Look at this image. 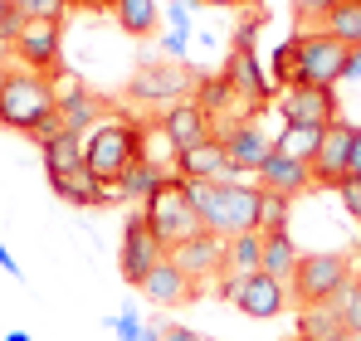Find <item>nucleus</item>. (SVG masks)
I'll return each instance as SVG.
<instances>
[{"instance_id":"f257e3e1","label":"nucleus","mask_w":361,"mask_h":341,"mask_svg":"<svg viewBox=\"0 0 361 341\" xmlns=\"http://www.w3.org/2000/svg\"><path fill=\"white\" fill-rule=\"evenodd\" d=\"M195 215L205 220V234L215 239H240L259 234V210H264V185L244 180H180Z\"/></svg>"},{"instance_id":"f03ea898","label":"nucleus","mask_w":361,"mask_h":341,"mask_svg":"<svg viewBox=\"0 0 361 341\" xmlns=\"http://www.w3.org/2000/svg\"><path fill=\"white\" fill-rule=\"evenodd\" d=\"M0 122L10 132H20V137L39 142V147L49 137L68 132L63 117H59V88H54V78L30 73V68H15L10 83H5V93H0Z\"/></svg>"},{"instance_id":"7ed1b4c3","label":"nucleus","mask_w":361,"mask_h":341,"mask_svg":"<svg viewBox=\"0 0 361 341\" xmlns=\"http://www.w3.org/2000/svg\"><path fill=\"white\" fill-rule=\"evenodd\" d=\"M83 161L93 170L98 185H118L127 170L142 161V122L127 113L103 117L88 137H83Z\"/></svg>"},{"instance_id":"20e7f679","label":"nucleus","mask_w":361,"mask_h":341,"mask_svg":"<svg viewBox=\"0 0 361 341\" xmlns=\"http://www.w3.org/2000/svg\"><path fill=\"white\" fill-rule=\"evenodd\" d=\"M357 283L352 273V259L347 254H302L298 273L288 278V302L293 307H327V302H342V292Z\"/></svg>"},{"instance_id":"39448f33","label":"nucleus","mask_w":361,"mask_h":341,"mask_svg":"<svg viewBox=\"0 0 361 341\" xmlns=\"http://www.w3.org/2000/svg\"><path fill=\"white\" fill-rule=\"evenodd\" d=\"M142 215H147V225H152L157 244H161L166 254H176L180 244H190V239L205 234V220L195 215V205H190V195H185V185H180L176 175L142 205Z\"/></svg>"},{"instance_id":"423d86ee","label":"nucleus","mask_w":361,"mask_h":341,"mask_svg":"<svg viewBox=\"0 0 361 341\" xmlns=\"http://www.w3.org/2000/svg\"><path fill=\"white\" fill-rule=\"evenodd\" d=\"M352 44H342L327 30H298V58H293V83L288 88H337L347 73Z\"/></svg>"},{"instance_id":"0eeeda50","label":"nucleus","mask_w":361,"mask_h":341,"mask_svg":"<svg viewBox=\"0 0 361 341\" xmlns=\"http://www.w3.org/2000/svg\"><path fill=\"white\" fill-rule=\"evenodd\" d=\"M195 88H200V68H185L176 58H152L127 78V98L152 103V108H176L185 98H195Z\"/></svg>"},{"instance_id":"6e6552de","label":"nucleus","mask_w":361,"mask_h":341,"mask_svg":"<svg viewBox=\"0 0 361 341\" xmlns=\"http://www.w3.org/2000/svg\"><path fill=\"white\" fill-rule=\"evenodd\" d=\"M63 25H49V20H25L20 35H15V63L30 68V73H44V78H59L63 63Z\"/></svg>"},{"instance_id":"1a4fd4ad","label":"nucleus","mask_w":361,"mask_h":341,"mask_svg":"<svg viewBox=\"0 0 361 341\" xmlns=\"http://www.w3.org/2000/svg\"><path fill=\"white\" fill-rule=\"evenodd\" d=\"M166 259V249L157 244V234H152V225H147V215L137 210V215H127V229H122V249H118V268L122 278L132 287L147 283V273L157 268Z\"/></svg>"},{"instance_id":"9d476101","label":"nucleus","mask_w":361,"mask_h":341,"mask_svg":"<svg viewBox=\"0 0 361 341\" xmlns=\"http://www.w3.org/2000/svg\"><path fill=\"white\" fill-rule=\"evenodd\" d=\"M279 113H283V127H312V132H327L332 122H342L337 88H283Z\"/></svg>"},{"instance_id":"9b49d317","label":"nucleus","mask_w":361,"mask_h":341,"mask_svg":"<svg viewBox=\"0 0 361 341\" xmlns=\"http://www.w3.org/2000/svg\"><path fill=\"white\" fill-rule=\"evenodd\" d=\"M220 142H225V156H230V166H235V175L240 170H264V161L274 156V137L254 122V117H240V122H230L225 132H215Z\"/></svg>"},{"instance_id":"f8f14e48","label":"nucleus","mask_w":361,"mask_h":341,"mask_svg":"<svg viewBox=\"0 0 361 341\" xmlns=\"http://www.w3.org/2000/svg\"><path fill=\"white\" fill-rule=\"evenodd\" d=\"M230 83H235V93H240V103H244V113L254 117L264 103H274L279 98V88L269 83V73L259 68V58H254V49H230V58H225V68H220Z\"/></svg>"},{"instance_id":"ddd939ff","label":"nucleus","mask_w":361,"mask_h":341,"mask_svg":"<svg viewBox=\"0 0 361 341\" xmlns=\"http://www.w3.org/2000/svg\"><path fill=\"white\" fill-rule=\"evenodd\" d=\"M352 137H357V122H332L322 132V147L312 156V185H327L337 190L347 180V166H352Z\"/></svg>"},{"instance_id":"4468645a","label":"nucleus","mask_w":361,"mask_h":341,"mask_svg":"<svg viewBox=\"0 0 361 341\" xmlns=\"http://www.w3.org/2000/svg\"><path fill=\"white\" fill-rule=\"evenodd\" d=\"M235 307H240L244 317H254V322H274L288 307V287L279 283V278H269L264 268L259 273H244L240 292H235Z\"/></svg>"},{"instance_id":"2eb2a0df","label":"nucleus","mask_w":361,"mask_h":341,"mask_svg":"<svg viewBox=\"0 0 361 341\" xmlns=\"http://www.w3.org/2000/svg\"><path fill=\"white\" fill-rule=\"evenodd\" d=\"M171 175H176V180H235V166H230V156H225V142L210 137V142H200V147H190V151H176Z\"/></svg>"},{"instance_id":"dca6fc26","label":"nucleus","mask_w":361,"mask_h":341,"mask_svg":"<svg viewBox=\"0 0 361 341\" xmlns=\"http://www.w3.org/2000/svg\"><path fill=\"white\" fill-rule=\"evenodd\" d=\"M161 132H166V142H171L176 151H190V147H200V142L215 137V122L200 113L195 98H185V103H176V108L161 113Z\"/></svg>"},{"instance_id":"f3484780","label":"nucleus","mask_w":361,"mask_h":341,"mask_svg":"<svg viewBox=\"0 0 361 341\" xmlns=\"http://www.w3.org/2000/svg\"><path fill=\"white\" fill-rule=\"evenodd\" d=\"M142 297L152 302V307H180V302H190L195 297V283L180 273V264L166 254L152 273H147V283H142Z\"/></svg>"},{"instance_id":"a211bd4d","label":"nucleus","mask_w":361,"mask_h":341,"mask_svg":"<svg viewBox=\"0 0 361 341\" xmlns=\"http://www.w3.org/2000/svg\"><path fill=\"white\" fill-rule=\"evenodd\" d=\"M259 185H264V190H279V195L293 200V195H302V190L312 185V166L274 147V156L264 161V170H259Z\"/></svg>"},{"instance_id":"6ab92c4d","label":"nucleus","mask_w":361,"mask_h":341,"mask_svg":"<svg viewBox=\"0 0 361 341\" xmlns=\"http://www.w3.org/2000/svg\"><path fill=\"white\" fill-rule=\"evenodd\" d=\"M171 259L180 264V273H185L190 283H195V278H210V273H225V239H215V234H200V239L180 244Z\"/></svg>"},{"instance_id":"aec40b11","label":"nucleus","mask_w":361,"mask_h":341,"mask_svg":"<svg viewBox=\"0 0 361 341\" xmlns=\"http://www.w3.org/2000/svg\"><path fill=\"white\" fill-rule=\"evenodd\" d=\"M298 259H302V254H298V244L288 239V229L264 234V264H259V268H264L269 278H279V283L288 287V278L298 273Z\"/></svg>"},{"instance_id":"412c9836","label":"nucleus","mask_w":361,"mask_h":341,"mask_svg":"<svg viewBox=\"0 0 361 341\" xmlns=\"http://www.w3.org/2000/svg\"><path fill=\"white\" fill-rule=\"evenodd\" d=\"M39 151H44V175H49V180L88 166V161H83V132H59V137H49Z\"/></svg>"},{"instance_id":"4be33fe9","label":"nucleus","mask_w":361,"mask_h":341,"mask_svg":"<svg viewBox=\"0 0 361 341\" xmlns=\"http://www.w3.org/2000/svg\"><path fill=\"white\" fill-rule=\"evenodd\" d=\"M49 190H54L59 200H68V205H108V190L93 180V170H88V166L68 170V175H54Z\"/></svg>"},{"instance_id":"5701e85b","label":"nucleus","mask_w":361,"mask_h":341,"mask_svg":"<svg viewBox=\"0 0 361 341\" xmlns=\"http://www.w3.org/2000/svg\"><path fill=\"white\" fill-rule=\"evenodd\" d=\"M171 180V170H161V166H152V161H137V166L127 170L118 180V200H132V205H147L161 185Z\"/></svg>"},{"instance_id":"b1692460","label":"nucleus","mask_w":361,"mask_h":341,"mask_svg":"<svg viewBox=\"0 0 361 341\" xmlns=\"http://www.w3.org/2000/svg\"><path fill=\"white\" fill-rule=\"evenodd\" d=\"M113 20H118L122 35H132V39H152L161 10H157V0H113Z\"/></svg>"},{"instance_id":"393cba45","label":"nucleus","mask_w":361,"mask_h":341,"mask_svg":"<svg viewBox=\"0 0 361 341\" xmlns=\"http://www.w3.org/2000/svg\"><path fill=\"white\" fill-rule=\"evenodd\" d=\"M298 337H307V341H342V337H347L342 307H337V302H327V307H302Z\"/></svg>"},{"instance_id":"a878e982","label":"nucleus","mask_w":361,"mask_h":341,"mask_svg":"<svg viewBox=\"0 0 361 341\" xmlns=\"http://www.w3.org/2000/svg\"><path fill=\"white\" fill-rule=\"evenodd\" d=\"M195 103H200V113L210 117H225L235 103H240V93H235V83L225 78V73H200V88H195Z\"/></svg>"},{"instance_id":"bb28decb","label":"nucleus","mask_w":361,"mask_h":341,"mask_svg":"<svg viewBox=\"0 0 361 341\" xmlns=\"http://www.w3.org/2000/svg\"><path fill=\"white\" fill-rule=\"evenodd\" d=\"M264 264V234H240V239H225V273H259Z\"/></svg>"},{"instance_id":"cd10ccee","label":"nucleus","mask_w":361,"mask_h":341,"mask_svg":"<svg viewBox=\"0 0 361 341\" xmlns=\"http://www.w3.org/2000/svg\"><path fill=\"white\" fill-rule=\"evenodd\" d=\"M322 30L357 49V44H361V0H337V5L322 15Z\"/></svg>"},{"instance_id":"c85d7f7f","label":"nucleus","mask_w":361,"mask_h":341,"mask_svg":"<svg viewBox=\"0 0 361 341\" xmlns=\"http://www.w3.org/2000/svg\"><path fill=\"white\" fill-rule=\"evenodd\" d=\"M274 147L312 166V156H317V147H322V132H312V127H283V132L274 137Z\"/></svg>"},{"instance_id":"c756f323","label":"nucleus","mask_w":361,"mask_h":341,"mask_svg":"<svg viewBox=\"0 0 361 341\" xmlns=\"http://www.w3.org/2000/svg\"><path fill=\"white\" fill-rule=\"evenodd\" d=\"M288 210H293V200H288V195H279V190H264V210H259V234L288 229Z\"/></svg>"},{"instance_id":"7c9ffc66","label":"nucleus","mask_w":361,"mask_h":341,"mask_svg":"<svg viewBox=\"0 0 361 341\" xmlns=\"http://www.w3.org/2000/svg\"><path fill=\"white\" fill-rule=\"evenodd\" d=\"M20 5V20H49V25H63L68 15V0H15Z\"/></svg>"},{"instance_id":"2f4dec72","label":"nucleus","mask_w":361,"mask_h":341,"mask_svg":"<svg viewBox=\"0 0 361 341\" xmlns=\"http://www.w3.org/2000/svg\"><path fill=\"white\" fill-rule=\"evenodd\" d=\"M337 307H342V322H347V332H361V278L347 287V292H342V302H337Z\"/></svg>"},{"instance_id":"473e14b6","label":"nucleus","mask_w":361,"mask_h":341,"mask_svg":"<svg viewBox=\"0 0 361 341\" xmlns=\"http://www.w3.org/2000/svg\"><path fill=\"white\" fill-rule=\"evenodd\" d=\"M20 5L15 0H0V44H15V35H20Z\"/></svg>"},{"instance_id":"72a5a7b5","label":"nucleus","mask_w":361,"mask_h":341,"mask_svg":"<svg viewBox=\"0 0 361 341\" xmlns=\"http://www.w3.org/2000/svg\"><path fill=\"white\" fill-rule=\"evenodd\" d=\"M337 195H342V205H347V215H352V220L361 225V180H357V175H347V180L337 185Z\"/></svg>"},{"instance_id":"f704fd0d","label":"nucleus","mask_w":361,"mask_h":341,"mask_svg":"<svg viewBox=\"0 0 361 341\" xmlns=\"http://www.w3.org/2000/svg\"><path fill=\"white\" fill-rule=\"evenodd\" d=\"M108 327H118V337H122V341H142V332H147V327L137 322V312H132V307H127L122 317H113Z\"/></svg>"},{"instance_id":"c9c22d12","label":"nucleus","mask_w":361,"mask_h":341,"mask_svg":"<svg viewBox=\"0 0 361 341\" xmlns=\"http://www.w3.org/2000/svg\"><path fill=\"white\" fill-rule=\"evenodd\" d=\"M288 5L298 10V20H307V15H317V20H322V15H327L337 0H288Z\"/></svg>"},{"instance_id":"e433bc0d","label":"nucleus","mask_w":361,"mask_h":341,"mask_svg":"<svg viewBox=\"0 0 361 341\" xmlns=\"http://www.w3.org/2000/svg\"><path fill=\"white\" fill-rule=\"evenodd\" d=\"M166 20H171V30H190V0H171V10H166Z\"/></svg>"},{"instance_id":"4c0bfd02","label":"nucleus","mask_w":361,"mask_h":341,"mask_svg":"<svg viewBox=\"0 0 361 341\" xmlns=\"http://www.w3.org/2000/svg\"><path fill=\"white\" fill-rule=\"evenodd\" d=\"M161 341H205V337L190 332V327H180V322H161Z\"/></svg>"},{"instance_id":"58836bf2","label":"nucleus","mask_w":361,"mask_h":341,"mask_svg":"<svg viewBox=\"0 0 361 341\" xmlns=\"http://www.w3.org/2000/svg\"><path fill=\"white\" fill-rule=\"evenodd\" d=\"M20 63H15V49L10 44H0V93H5V83H10V73H15Z\"/></svg>"},{"instance_id":"ea45409f","label":"nucleus","mask_w":361,"mask_h":341,"mask_svg":"<svg viewBox=\"0 0 361 341\" xmlns=\"http://www.w3.org/2000/svg\"><path fill=\"white\" fill-rule=\"evenodd\" d=\"M166 54L180 63V54H185V35H180V30H171V35H166Z\"/></svg>"},{"instance_id":"a19ab883","label":"nucleus","mask_w":361,"mask_h":341,"mask_svg":"<svg viewBox=\"0 0 361 341\" xmlns=\"http://www.w3.org/2000/svg\"><path fill=\"white\" fill-rule=\"evenodd\" d=\"M347 175L361 180V127H357V137H352V166H347Z\"/></svg>"},{"instance_id":"79ce46f5","label":"nucleus","mask_w":361,"mask_h":341,"mask_svg":"<svg viewBox=\"0 0 361 341\" xmlns=\"http://www.w3.org/2000/svg\"><path fill=\"white\" fill-rule=\"evenodd\" d=\"M342 78H347V83H352V78H361V44L352 49V58H347V73H342Z\"/></svg>"},{"instance_id":"37998d69","label":"nucleus","mask_w":361,"mask_h":341,"mask_svg":"<svg viewBox=\"0 0 361 341\" xmlns=\"http://www.w3.org/2000/svg\"><path fill=\"white\" fill-rule=\"evenodd\" d=\"M0 268H5V273H10V278H20V264H15V259H10V249H5V244H0Z\"/></svg>"},{"instance_id":"c03bdc74","label":"nucleus","mask_w":361,"mask_h":341,"mask_svg":"<svg viewBox=\"0 0 361 341\" xmlns=\"http://www.w3.org/2000/svg\"><path fill=\"white\" fill-rule=\"evenodd\" d=\"M190 5H230V10H240V5H249V0H190Z\"/></svg>"},{"instance_id":"a18cd8bd","label":"nucleus","mask_w":361,"mask_h":341,"mask_svg":"<svg viewBox=\"0 0 361 341\" xmlns=\"http://www.w3.org/2000/svg\"><path fill=\"white\" fill-rule=\"evenodd\" d=\"M142 341H161V327H147V332H142Z\"/></svg>"},{"instance_id":"49530a36","label":"nucleus","mask_w":361,"mask_h":341,"mask_svg":"<svg viewBox=\"0 0 361 341\" xmlns=\"http://www.w3.org/2000/svg\"><path fill=\"white\" fill-rule=\"evenodd\" d=\"M78 5H88V0H78ZM93 5H98V10H103V5H108V10H113V0H93Z\"/></svg>"},{"instance_id":"de8ad7c7","label":"nucleus","mask_w":361,"mask_h":341,"mask_svg":"<svg viewBox=\"0 0 361 341\" xmlns=\"http://www.w3.org/2000/svg\"><path fill=\"white\" fill-rule=\"evenodd\" d=\"M5 341H30V337H25V332H10V337H5Z\"/></svg>"},{"instance_id":"09e8293b","label":"nucleus","mask_w":361,"mask_h":341,"mask_svg":"<svg viewBox=\"0 0 361 341\" xmlns=\"http://www.w3.org/2000/svg\"><path fill=\"white\" fill-rule=\"evenodd\" d=\"M342 341H361V332H347V337H342Z\"/></svg>"},{"instance_id":"8fccbe9b","label":"nucleus","mask_w":361,"mask_h":341,"mask_svg":"<svg viewBox=\"0 0 361 341\" xmlns=\"http://www.w3.org/2000/svg\"><path fill=\"white\" fill-rule=\"evenodd\" d=\"M293 341H307V337H293Z\"/></svg>"}]
</instances>
